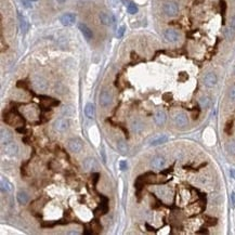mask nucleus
<instances>
[{
  "instance_id": "obj_38",
  "label": "nucleus",
  "mask_w": 235,
  "mask_h": 235,
  "mask_svg": "<svg viewBox=\"0 0 235 235\" xmlns=\"http://www.w3.org/2000/svg\"><path fill=\"white\" fill-rule=\"evenodd\" d=\"M57 1H59V2H64L65 0H57Z\"/></svg>"
},
{
  "instance_id": "obj_8",
  "label": "nucleus",
  "mask_w": 235,
  "mask_h": 235,
  "mask_svg": "<svg viewBox=\"0 0 235 235\" xmlns=\"http://www.w3.org/2000/svg\"><path fill=\"white\" fill-rule=\"evenodd\" d=\"M164 37L168 42H177L179 40V38H180V35H179V33L177 30L169 28V29L165 30Z\"/></svg>"
},
{
  "instance_id": "obj_16",
  "label": "nucleus",
  "mask_w": 235,
  "mask_h": 235,
  "mask_svg": "<svg viewBox=\"0 0 235 235\" xmlns=\"http://www.w3.org/2000/svg\"><path fill=\"white\" fill-rule=\"evenodd\" d=\"M168 141V137L165 135H157V137L153 138V139L150 141V144L151 145H160V144H164Z\"/></svg>"
},
{
  "instance_id": "obj_20",
  "label": "nucleus",
  "mask_w": 235,
  "mask_h": 235,
  "mask_svg": "<svg viewBox=\"0 0 235 235\" xmlns=\"http://www.w3.org/2000/svg\"><path fill=\"white\" fill-rule=\"evenodd\" d=\"M84 114L88 118H93L94 117V106L92 103H88L84 108Z\"/></svg>"
},
{
  "instance_id": "obj_30",
  "label": "nucleus",
  "mask_w": 235,
  "mask_h": 235,
  "mask_svg": "<svg viewBox=\"0 0 235 235\" xmlns=\"http://www.w3.org/2000/svg\"><path fill=\"white\" fill-rule=\"evenodd\" d=\"M119 168H120L121 171H126L128 168L127 162H126V160H120V162H119Z\"/></svg>"
},
{
  "instance_id": "obj_24",
  "label": "nucleus",
  "mask_w": 235,
  "mask_h": 235,
  "mask_svg": "<svg viewBox=\"0 0 235 235\" xmlns=\"http://www.w3.org/2000/svg\"><path fill=\"white\" fill-rule=\"evenodd\" d=\"M224 36H225V38L228 39V40H232L235 36V30L231 27L225 28V29H224Z\"/></svg>"
},
{
  "instance_id": "obj_15",
  "label": "nucleus",
  "mask_w": 235,
  "mask_h": 235,
  "mask_svg": "<svg viewBox=\"0 0 235 235\" xmlns=\"http://www.w3.org/2000/svg\"><path fill=\"white\" fill-rule=\"evenodd\" d=\"M154 119H155V123H157L158 126H163L165 123H166V120H167L166 113H165L164 111H158V112L155 114V117H154Z\"/></svg>"
},
{
  "instance_id": "obj_21",
  "label": "nucleus",
  "mask_w": 235,
  "mask_h": 235,
  "mask_svg": "<svg viewBox=\"0 0 235 235\" xmlns=\"http://www.w3.org/2000/svg\"><path fill=\"white\" fill-rule=\"evenodd\" d=\"M117 148H118V151L123 154H127L128 153V145L123 140H118L117 141Z\"/></svg>"
},
{
  "instance_id": "obj_7",
  "label": "nucleus",
  "mask_w": 235,
  "mask_h": 235,
  "mask_svg": "<svg viewBox=\"0 0 235 235\" xmlns=\"http://www.w3.org/2000/svg\"><path fill=\"white\" fill-rule=\"evenodd\" d=\"M67 146L72 153H79L82 150V142L79 139H71L67 143Z\"/></svg>"
},
{
  "instance_id": "obj_34",
  "label": "nucleus",
  "mask_w": 235,
  "mask_h": 235,
  "mask_svg": "<svg viewBox=\"0 0 235 235\" xmlns=\"http://www.w3.org/2000/svg\"><path fill=\"white\" fill-rule=\"evenodd\" d=\"M231 125H232V123H231V121H229V123H228V125H226L225 131H226V132H228V133H231V131H230V128L232 127V126H231Z\"/></svg>"
},
{
  "instance_id": "obj_31",
  "label": "nucleus",
  "mask_w": 235,
  "mask_h": 235,
  "mask_svg": "<svg viewBox=\"0 0 235 235\" xmlns=\"http://www.w3.org/2000/svg\"><path fill=\"white\" fill-rule=\"evenodd\" d=\"M229 94H230V98H231V99L235 100V87L231 88V89H230V92H229Z\"/></svg>"
},
{
  "instance_id": "obj_4",
  "label": "nucleus",
  "mask_w": 235,
  "mask_h": 235,
  "mask_svg": "<svg viewBox=\"0 0 235 235\" xmlns=\"http://www.w3.org/2000/svg\"><path fill=\"white\" fill-rule=\"evenodd\" d=\"M2 152L9 156H14L18 154V146L15 142H8L2 145Z\"/></svg>"
},
{
  "instance_id": "obj_22",
  "label": "nucleus",
  "mask_w": 235,
  "mask_h": 235,
  "mask_svg": "<svg viewBox=\"0 0 235 235\" xmlns=\"http://www.w3.org/2000/svg\"><path fill=\"white\" fill-rule=\"evenodd\" d=\"M16 198H18V202L20 204H26L28 202V195L26 192H18V195H16Z\"/></svg>"
},
{
  "instance_id": "obj_13",
  "label": "nucleus",
  "mask_w": 235,
  "mask_h": 235,
  "mask_svg": "<svg viewBox=\"0 0 235 235\" xmlns=\"http://www.w3.org/2000/svg\"><path fill=\"white\" fill-rule=\"evenodd\" d=\"M12 140V132L7 129V128H2L1 129V132H0V141H1V144H6L8 142H10Z\"/></svg>"
},
{
  "instance_id": "obj_14",
  "label": "nucleus",
  "mask_w": 235,
  "mask_h": 235,
  "mask_svg": "<svg viewBox=\"0 0 235 235\" xmlns=\"http://www.w3.org/2000/svg\"><path fill=\"white\" fill-rule=\"evenodd\" d=\"M165 163H166V160H165L164 157H162V156H157V157L153 158V160H152V163H151V166H152V168H154V169H160L165 166Z\"/></svg>"
},
{
  "instance_id": "obj_27",
  "label": "nucleus",
  "mask_w": 235,
  "mask_h": 235,
  "mask_svg": "<svg viewBox=\"0 0 235 235\" xmlns=\"http://www.w3.org/2000/svg\"><path fill=\"white\" fill-rule=\"evenodd\" d=\"M226 151L231 155H235V141H230L226 144Z\"/></svg>"
},
{
  "instance_id": "obj_26",
  "label": "nucleus",
  "mask_w": 235,
  "mask_h": 235,
  "mask_svg": "<svg viewBox=\"0 0 235 235\" xmlns=\"http://www.w3.org/2000/svg\"><path fill=\"white\" fill-rule=\"evenodd\" d=\"M199 104L203 108H207L210 105V99L208 96H202L199 100Z\"/></svg>"
},
{
  "instance_id": "obj_2",
  "label": "nucleus",
  "mask_w": 235,
  "mask_h": 235,
  "mask_svg": "<svg viewBox=\"0 0 235 235\" xmlns=\"http://www.w3.org/2000/svg\"><path fill=\"white\" fill-rule=\"evenodd\" d=\"M112 101H113V94L111 93L108 90H103V91L100 93L99 102H100L101 106H103V108H108V105H111Z\"/></svg>"
},
{
  "instance_id": "obj_12",
  "label": "nucleus",
  "mask_w": 235,
  "mask_h": 235,
  "mask_svg": "<svg viewBox=\"0 0 235 235\" xmlns=\"http://www.w3.org/2000/svg\"><path fill=\"white\" fill-rule=\"evenodd\" d=\"M99 18H100L101 23L106 26L112 25L113 22H114V16H113L112 14L106 13V12H101V13L99 14Z\"/></svg>"
},
{
  "instance_id": "obj_37",
  "label": "nucleus",
  "mask_w": 235,
  "mask_h": 235,
  "mask_svg": "<svg viewBox=\"0 0 235 235\" xmlns=\"http://www.w3.org/2000/svg\"><path fill=\"white\" fill-rule=\"evenodd\" d=\"M16 130H18V132H25V131H26L25 129H24V128H18Z\"/></svg>"
},
{
  "instance_id": "obj_33",
  "label": "nucleus",
  "mask_w": 235,
  "mask_h": 235,
  "mask_svg": "<svg viewBox=\"0 0 235 235\" xmlns=\"http://www.w3.org/2000/svg\"><path fill=\"white\" fill-rule=\"evenodd\" d=\"M231 204H232L233 207H235V193L234 192L231 194Z\"/></svg>"
},
{
  "instance_id": "obj_11",
  "label": "nucleus",
  "mask_w": 235,
  "mask_h": 235,
  "mask_svg": "<svg viewBox=\"0 0 235 235\" xmlns=\"http://www.w3.org/2000/svg\"><path fill=\"white\" fill-rule=\"evenodd\" d=\"M78 28H79V30H80V33L82 34V36L87 39V40H91V39L93 38V33H92V30L90 29V28L88 27L86 24L79 23L78 24Z\"/></svg>"
},
{
  "instance_id": "obj_28",
  "label": "nucleus",
  "mask_w": 235,
  "mask_h": 235,
  "mask_svg": "<svg viewBox=\"0 0 235 235\" xmlns=\"http://www.w3.org/2000/svg\"><path fill=\"white\" fill-rule=\"evenodd\" d=\"M63 114L66 115V116H72L74 114V108L71 106H65L63 110Z\"/></svg>"
},
{
  "instance_id": "obj_39",
  "label": "nucleus",
  "mask_w": 235,
  "mask_h": 235,
  "mask_svg": "<svg viewBox=\"0 0 235 235\" xmlns=\"http://www.w3.org/2000/svg\"><path fill=\"white\" fill-rule=\"evenodd\" d=\"M234 75H235V67H234Z\"/></svg>"
},
{
  "instance_id": "obj_9",
  "label": "nucleus",
  "mask_w": 235,
  "mask_h": 235,
  "mask_svg": "<svg viewBox=\"0 0 235 235\" xmlns=\"http://www.w3.org/2000/svg\"><path fill=\"white\" fill-rule=\"evenodd\" d=\"M33 84L37 90H46L48 88L47 81L40 76H34L33 77Z\"/></svg>"
},
{
  "instance_id": "obj_5",
  "label": "nucleus",
  "mask_w": 235,
  "mask_h": 235,
  "mask_svg": "<svg viewBox=\"0 0 235 235\" xmlns=\"http://www.w3.org/2000/svg\"><path fill=\"white\" fill-rule=\"evenodd\" d=\"M60 22L63 26H72L76 22V15L74 13H64L60 18Z\"/></svg>"
},
{
  "instance_id": "obj_23",
  "label": "nucleus",
  "mask_w": 235,
  "mask_h": 235,
  "mask_svg": "<svg viewBox=\"0 0 235 235\" xmlns=\"http://www.w3.org/2000/svg\"><path fill=\"white\" fill-rule=\"evenodd\" d=\"M1 190H2L3 192L12 191V184L5 178H1Z\"/></svg>"
},
{
  "instance_id": "obj_19",
  "label": "nucleus",
  "mask_w": 235,
  "mask_h": 235,
  "mask_svg": "<svg viewBox=\"0 0 235 235\" xmlns=\"http://www.w3.org/2000/svg\"><path fill=\"white\" fill-rule=\"evenodd\" d=\"M143 128H144V125L140 120H138V119L133 120L132 123H131V129H132V131H133V132H135V133L142 132Z\"/></svg>"
},
{
  "instance_id": "obj_36",
  "label": "nucleus",
  "mask_w": 235,
  "mask_h": 235,
  "mask_svg": "<svg viewBox=\"0 0 235 235\" xmlns=\"http://www.w3.org/2000/svg\"><path fill=\"white\" fill-rule=\"evenodd\" d=\"M101 154H102V158H103V162H106V156H105V153H104V150L101 151Z\"/></svg>"
},
{
  "instance_id": "obj_25",
  "label": "nucleus",
  "mask_w": 235,
  "mask_h": 235,
  "mask_svg": "<svg viewBox=\"0 0 235 235\" xmlns=\"http://www.w3.org/2000/svg\"><path fill=\"white\" fill-rule=\"evenodd\" d=\"M127 11L129 14H135L138 12V7L135 6V3L133 2H128L127 5Z\"/></svg>"
},
{
  "instance_id": "obj_18",
  "label": "nucleus",
  "mask_w": 235,
  "mask_h": 235,
  "mask_svg": "<svg viewBox=\"0 0 235 235\" xmlns=\"http://www.w3.org/2000/svg\"><path fill=\"white\" fill-rule=\"evenodd\" d=\"M18 20H20V27H21V30H22V33H24L25 34L26 32L28 30V27H29V24H28L27 20H26L25 16L23 15H18Z\"/></svg>"
},
{
  "instance_id": "obj_1",
  "label": "nucleus",
  "mask_w": 235,
  "mask_h": 235,
  "mask_svg": "<svg viewBox=\"0 0 235 235\" xmlns=\"http://www.w3.org/2000/svg\"><path fill=\"white\" fill-rule=\"evenodd\" d=\"M163 11H164V13L167 16L174 18V16H176L179 13V7L174 1H167L163 6Z\"/></svg>"
},
{
  "instance_id": "obj_6",
  "label": "nucleus",
  "mask_w": 235,
  "mask_h": 235,
  "mask_svg": "<svg viewBox=\"0 0 235 235\" xmlns=\"http://www.w3.org/2000/svg\"><path fill=\"white\" fill-rule=\"evenodd\" d=\"M203 82H204L205 86H207V87H209V88L215 87L216 84H217V82H218L217 75H216L215 73L206 74V75L204 76V78H203Z\"/></svg>"
},
{
  "instance_id": "obj_3",
  "label": "nucleus",
  "mask_w": 235,
  "mask_h": 235,
  "mask_svg": "<svg viewBox=\"0 0 235 235\" xmlns=\"http://www.w3.org/2000/svg\"><path fill=\"white\" fill-rule=\"evenodd\" d=\"M69 127V121L66 118H57L53 123V129L57 132H65Z\"/></svg>"
},
{
  "instance_id": "obj_32",
  "label": "nucleus",
  "mask_w": 235,
  "mask_h": 235,
  "mask_svg": "<svg viewBox=\"0 0 235 235\" xmlns=\"http://www.w3.org/2000/svg\"><path fill=\"white\" fill-rule=\"evenodd\" d=\"M230 27L233 28V29L235 30V15H233L232 18H231V21H230Z\"/></svg>"
},
{
  "instance_id": "obj_35",
  "label": "nucleus",
  "mask_w": 235,
  "mask_h": 235,
  "mask_svg": "<svg viewBox=\"0 0 235 235\" xmlns=\"http://www.w3.org/2000/svg\"><path fill=\"white\" fill-rule=\"evenodd\" d=\"M230 174H231V177H232V178L235 180V169H233V168L231 169V170H230Z\"/></svg>"
},
{
  "instance_id": "obj_17",
  "label": "nucleus",
  "mask_w": 235,
  "mask_h": 235,
  "mask_svg": "<svg viewBox=\"0 0 235 235\" xmlns=\"http://www.w3.org/2000/svg\"><path fill=\"white\" fill-rule=\"evenodd\" d=\"M82 166H84V170L90 171V170H92V169L96 168V160H94L93 158L89 157V158H87V159L84 160V163H82Z\"/></svg>"
},
{
  "instance_id": "obj_29",
  "label": "nucleus",
  "mask_w": 235,
  "mask_h": 235,
  "mask_svg": "<svg viewBox=\"0 0 235 235\" xmlns=\"http://www.w3.org/2000/svg\"><path fill=\"white\" fill-rule=\"evenodd\" d=\"M125 26H120V27L117 29V32H116V37L117 38H121V37L123 36V34H125Z\"/></svg>"
},
{
  "instance_id": "obj_10",
  "label": "nucleus",
  "mask_w": 235,
  "mask_h": 235,
  "mask_svg": "<svg viewBox=\"0 0 235 235\" xmlns=\"http://www.w3.org/2000/svg\"><path fill=\"white\" fill-rule=\"evenodd\" d=\"M174 120L176 125L179 126V127H184V126L187 125V116L182 112L177 113L174 116Z\"/></svg>"
}]
</instances>
